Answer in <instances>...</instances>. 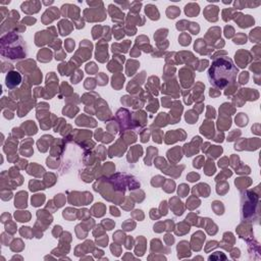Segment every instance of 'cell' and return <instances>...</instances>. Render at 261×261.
I'll use <instances>...</instances> for the list:
<instances>
[{
  "mask_svg": "<svg viewBox=\"0 0 261 261\" xmlns=\"http://www.w3.org/2000/svg\"><path fill=\"white\" fill-rule=\"evenodd\" d=\"M238 73V67L230 57H219L210 65L208 69V80L213 87L224 89L234 84Z\"/></svg>",
  "mask_w": 261,
  "mask_h": 261,
  "instance_id": "cell-1",
  "label": "cell"
},
{
  "mask_svg": "<svg viewBox=\"0 0 261 261\" xmlns=\"http://www.w3.org/2000/svg\"><path fill=\"white\" fill-rule=\"evenodd\" d=\"M1 54L10 59H20L26 57V43L24 39L14 33H8L1 38Z\"/></svg>",
  "mask_w": 261,
  "mask_h": 261,
  "instance_id": "cell-2",
  "label": "cell"
},
{
  "mask_svg": "<svg viewBox=\"0 0 261 261\" xmlns=\"http://www.w3.org/2000/svg\"><path fill=\"white\" fill-rule=\"evenodd\" d=\"M20 83H22V75L18 72L11 71L7 74L6 78H5V84L9 90L16 89L18 86H20Z\"/></svg>",
  "mask_w": 261,
  "mask_h": 261,
  "instance_id": "cell-3",
  "label": "cell"
},
{
  "mask_svg": "<svg viewBox=\"0 0 261 261\" xmlns=\"http://www.w3.org/2000/svg\"><path fill=\"white\" fill-rule=\"evenodd\" d=\"M22 10L28 14H36L40 10L41 8V3L39 1H26V2L22 3L20 5Z\"/></svg>",
  "mask_w": 261,
  "mask_h": 261,
  "instance_id": "cell-4",
  "label": "cell"
},
{
  "mask_svg": "<svg viewBox=\"0 0 261 261\" xmlns=\"http://www.w3.org/2000/svg\"><path fill=\"white\" fill-rule=\"evenodd\" d=\"M61 12L63 16H69L72 18H77L80 16V9L78 6L73 4H64L61 7Z\"/></svg>",
  "mask_w": 261,
  "mask_h": 261,
  "instance_id": "cell-5",
  "label": "cell"
},
{
  "mask_svg": "<svg viewBox=\"0 0 261 261\" xmlns=\"http://www.w3.org/2000/svg\"><path fill=\"white\" fill-rule=\"evenodd\" d=\"M58 18H59V11H58L57 7H49V9H47L45 14H43L42 22L44 24H49Z\"/></svg>",
  "mask_w": 261,
  "mask_h": 261,
  "instance_id": "cell-6",
  "label": "cell"
},
{
  "mask_svg": "<svg viewBox=\"0 0 261 261\" xmlns=\"http://www.w3.org/2000/svg\"><path fill=\"white\" fill-rule=\"evenodd\" d=\"M218 11L219 9L217 6H215V5H208V6L205 7V10H204V16L209 22H216L218 20V18H217Z\"/></svg>",
  "mask_w": 261,
  "mask_h": 261,
  "instance_id": "cell-7",
  "label": "cell"
},
{
  "mask_svg": "<svg viewBox=\"0 0 261 261\" xmlns=\"http://www.w3.org/2000/svg\"><path fill=\"white\" fill-rule=\"evenodd\" d=\"M121 7H117L114 4H109L108 5V12L111 16L112 20L115 22H121V20H123V14L121 12Z\"/></svg>",
  "mask_w": 261,
  "mask_h": 261,
  "instance_id": "cell-8",
  "label": "cell"
},
{
  "mask_svg": "<svg viewBox=\"0 0 261 261\" xmlns=\"http://www.w3.org/2000/svg\"><path fill=\"white\" fill-rule=\"evenodd\" d=\"M145 12L147 14V16L152 20H159V11L157 9V7L153 4H147L145 6Z\"/></svg>",
  "mask_w": 261,
  "mask_h": 261,
  "instance_id": "cell-9",
  "label": "cell"
},
{
  "mask_svg": "<svg viewBox=\"0 0 261 261\" xmlns=\"http://www.w3.org/2000/svg\"><path fill=\"white\" fill-rule=\"evenodd\" d=\"M200 12V7L197 3H189L185 6V14L188 16H197Z\"/></svg>",
  "mask_w": 261,
  "mask_h": 261,
  "instance_id": "cell-10",
  "label": "cell"
},
{
  "mask_svg": "<svg viewBox=\"0 0 261 261\" xmlns=\"http://www.w3.org/2000/svg\"><path fill=\"white\" fill-rule=\"evenodd\" d=\"M27 196L28 194L26 192H20L16 194L14 205L18 208H24L27 206Z\"/></svg>",
  "mask_w": 261,
  "mask_h": 261,
  "instance_id": "cell-11",
  "label": "cell"
},
{
  "mask_svg": "<svg viewBox=\"0 0 261 261\" xmlns=\"http://www.w3.org/2000/svg\"><path fill=\"white\" fill-rule=\"evenodd\" d=\"M58 28L60 30V34L62 36H65V35H68L71 33V31L73 30V26L72 24L66 20H63L61 22H59L58 24Z\"/></svg>",
  "mask_w": 261,
  "mask_h": 261,
  "instance_id": "cell-12",
  "label": "cell"
},
{
  "mask_svg": "<svg viewBox=\"0 0 261 261\" xmlns=\"http://www.w3.org/2000/svg\"><path fill=\"white\" fill-rule=\"evenodd\" d=\"M181 14V10L178 6H168L166 9V16L168 18H176Z\"/></svg>",
  "mask_w": 261,
  "mask_h": 261,
  "instance_id": "cell-13",
  "label": "cell"
},
{
  "mask_svg": "<svg viewBox=\"0 0 261 261\" xmlns=\"http://www.w3.org/2000/svg\"><path fill=\"white\" fill-rule=\"evenodd\" d=\"M16 218L18 221H29L30 219V213H28V211H16L14 214Z\"/></svg>",
  "mask_w": 261,
  "mask_h": 261,
  "instance_id": "cell-14",
  "label": "cell"
},
{
  "mask_svg": "<svg viewBox=\"0 0 261 261\" xmlns=\"http://www.w3.org/2000/svg\"><path fill=\"white\" fill-rule=\"evenodd\" d=\"M44 195H35L32 198V205L34 206H40L44 202Z\"/></svg>",
  "mask_w": 261,
  "mask_h": 261,
  "instance_id": "cell-15",
  "label": "cell"
},
{
  "mask_svg": "<svg viewBox=\"0 0 261 261\" xmlns=\"http://www.w3.org/2000/svg\"><path fill=\"white\" fill-rule=\"evenodd\" d=\"M141 7H142V3L138 2V1H134V2L129 4V8L131 9V14H137V12L140 11Z\"/></svg>",
  "mask_w": 261,
  "mask_h": 261,
  "instance_id": "cell-16",
  "label": "cell"
},
{
  "mask_svg": "<svg viewBox=\"0 0 261 261\" xmlns=\"http://www.w3.org/2000/svg\"><path fill=\"white\" fill-rule=\"evenodd\" d=\"M212 208L213 210L215 211L216 214H222L223 213V206L221 202H218V201H214L213 202V205H212Z\"/></svg>",
  "mask_w": 261,
  "mask_h": 261,
  "instance_id": "cell-17",
  "label": "cell"
},
{
  "mask_svg": "<svg viewBox=\"0 0 261 261\" xmlns=\"http://www.w3.org/2000/svg\"><path fill=\"white\" fill-rule=\"evenodd\" d=\"M234 9L232 8H226L224 9V10H222V18L223 20H225V22H228V20H230V18H232V14L234 12Z\"/></svg>",
  "mask_w": 261,
  "mask_h": 261,
  "instance_id": "cell-18",
  "label": "cell"
},
{
  "mask_svg": "<svg viewBox=\"0 0 261 261\" xmlns=\"http://www.w3.org/2000/svg\"><path fill=\"white\" fill-rule=\"evenodd\" d=\"M188 29L191 31V33L194 34V35L198 34L199 31H200V27H199V25L197 22H189V27H188Z\"/></svg>",
  "mask_w": 261,
  "mask_h": 261,
  "instance_id": "cell-19",
  "label": "cell"
},
{
  "mask_svg": "<svg viewBox=\"0 0 261 261\" xmlns=\"http://www.w3.org/2000/svg\"><path fill=\"white\" fill-rule=\"evenodd\" d=\"M179 42L182 45L186 46V45H189L191 43V38H190V36H188L187 34H182L181 37L179 38Z\"/></svg>",
  "mask_w": 261,
  "mask_h": 261,
  "instance_id": "cell-20",
  "label": "cell"
},
{
  "mask_svg": "<svg viewBox=\"0 0 261 261\" xmlns=\"http://www.w3.org/2000/svg\"><path fill=\"white\" fill-rule=\"evenodd\" d=\"M167 32H168V30H166V29L158 30V31L155 33V35H154V38L156 39V40H159L160 38H163V37L166 36V35H167Z\"/></svg>",
  "mask_w": 261,
  "mask_h": 261,
  "instance_id": "cell-21",
  "label": "cell"
},
{
  "mask_svg": "<svg viewBox=\"0 0 261 261\" xmlns=\"http://www.w3.org/2000/svg\"><path fill=\"white\" fill-rule=\"evenodd\" d=\"M188 27H189V22H187V20H181V22H179L176 24V29L181 30V31H184V30L188 29Z\"/></svg>",
  "mask_w": 261,
  "mask_h": 261,
  "instance_id": "cell-22",
  "label": "cell"
},
{
  "mask_svg": "<svg viewBox=\"0 0 261 261\" xmlns=\"http://www.w3.org/2000/svg\"><path fill=\"white\" fill-rule=\"evenodd\" d=\"M189 193V187L187 185H181L179 188V195L181 197H186V195Z\"/></svg>",
  "mask_w": 261,
  "mask_h": 261,
  "instance_id": "cell-23",
  "label": "cell"
},
{
  "mask_svg": "<svg viewBox=\"0 0 261 261\" xmlns=\"http://www.w3.org/2000/svg\"><path fill=\"white\" fill-rule=\"evenodd\" d=\"M36 18H33V16H26L24 20H22V24H25V25H29V26H32L34 25L35 22H36Z\"/></svg>",
  "mask_w": 261,
  "mask_h": 261,
  "instance_id": "cell-24",
  "label": "cell"
},
{
  "mask_svg": "<svg viewBox=\"0 0 261 261\" xmlns=\"http://www.w3.org/2000/svg\"><path fill=\"white\" fill-rule=\"evenodd\" d=\"M8 18H9V20H16V22H18V20H20V14H18L16 10L9 11Z\"/></svg>",
  "mask_w": 261,
  "mask_h": 261,
  "instance_id": "cell-25",
  "label": "cell"
},
{
  "mask_svg": "<svg viewBox=\"0 0 261 261\" xmlns=\"http://www.w3.org/2000/svg\"><path fill=\"white\" fill-rule=\"evenodd\" d=\"M86 71H87L89 74H95L96 73V71H97V66L95 65V63H93V62H91V63H89V64H87V66H86Z\"/></svg>",
  "mask_w": 261,
  "mask_h": 261,
  "instance_id": "cell-26",
  "label": "cell"
},
{
  "mask_svg": "<svg viewBox=\"0 0 261 261\" xmlns=\"http://www.w3.org/2000/svg\"><path fill=\"white\" fill-rule=\"evenodd\" d=\"M235 31H234V28L230 27V26H226L224 29V35L226 38H230V37L234 35Z\"/></svg>",
  "mask_w": 261,
  "mask_h": 261,
  "instance_id": "cell-27",
  "label": "cell"
},
{
  "mask_svg": "<svg viewBox=\"0 0 261 261\" xmlns=\"http://www.w3.org/2000/svg\"><path fill=\"white\" fill-rule=\"evenodd\" d=\"M0 16H1V22H3V20H4V18H6V16H9V11L8 9L6 8V7H0Z\"/></svg>",
  "mask_w": 261,
  "mask_h": 261,
  "instance_id": "cell-28",
  "label": "cell"
},
{
  "mask_svg": "<svg viewBox=\"0 0 261 261\" xmlns=\"http://www.w3.org/2000/svg\"><path fill=\"white\" fill-rule=\"evenodd\" d=\"M65 46H66V49L67 51H73V49H74L75 47V41L72 40V39H68V40H66V42H65Z\"/></svg>",
  "mask_w": 261,
  "mask_h": 261,
  "instance_id": "cell-29",
  "label": "cell"
},
{
  "mask_svg": "<svg viewBox=\"0 0 261 261\" xmlns=\"http://www.w3.org/2000/svg\"><path fill=\"white\" fill-rule=\"evenodd\" d=\"M234 42L238 43V44H242V43L246 42V36H244L242 34H239L238 37H236V38L234 39Z\"/></svg>",
  "mask_w": 261,
  "mask_h": 261,
  "instance_id": "cell-30",
  "label": "cell"
},
{
  "mask_svg": "<svg viewBox=\"0 0 261 261\" xmlns=\"http://www.w3.org/2000/svg\"><path fill=\"white\" fill-rule=\"evenodd\" d=\"M200 176L198 174H190L189 176H187V179L189 180L190 182H195V181H198Z\"/></svg>",
  "mask_w": 261,
  "mask_h": 261,
  "instance_id": "cell-31",
  "label": "cell"
},
{
  "mask_svg": "<svg viewBox=\"0 0 261 261\" xmlns=\"http://www.w3.org/2000/svg\"><path fill=\"white\" fill-rule=\"evenodd\" d=\"M235 4V7L236 8H238V9H243L244 7L247 5V3L246 2H244V1H236V2L234 3Z\"/></svg>",
  "mask_w": 261,
  "mask_h": 261,
  "instance_id": "cell-32",
  "label": "cell"
},
{
  "mask_svg": "<svg viewBox=\"0 0 261 261\" xmlns=\"http://www.w3.org/2000/svg\"><path fill=\"white\" fill-rule=\"evenodd\" d=\"M10 220V215L8 214V213H3L2 216H1V221H2L3 223H5L6 221H9Z\"/></svg>",
  "mask_w": 261,
  "mask_h": 261,
  "instance_id": "cell-33",
  "label": "cell"
},
{
  "mask_svg": "<svg viewBox=\"0 0 261 261\" xmlns=\"http://www.w3.org/2000/svg\"><path fill=\"white\" fill-rule=\"evenodd\" d=\"M11 196H12V195H11V193L7 191L5 194H4V192H2V196H1V198H2V200L6 201V200H9V199L11 198Z\"/></svg>",
  "mask_w": 261,
  "mask_h": 261,
  "instance_id": "cell-34",
  "label": "cell"
},
{
  "mask_svg": "<svg viewBox=\"0 0 261 261\" xmlns=\"http://www.w3.org/2000/svg\"><path fill=\"white\" fill-rule=\"evenodd\" d=\"M103 223H105V225H107V230H111V228L114 225V223L111 222L110 219H104Z\"/></svg>",
  "mask_w": 261,
  "mask_h": 261,
  "instance_id": "cell-35",
  "label": "cell"
},
{
  "mask_svg": "<svg viewBox=\"0 0 261 261\" xmlns=\"http://www.w3.org/2000/svg\"><path fill=\"white\" fill-rule=\"evenodd\" d=\"M215 116V111H214V109L212 108L211 109V107H208V114H207V117H214Z\"/></svg>",
  "mask_w": 261,
  "mask_h": 261,
  "instance_id": "cell-36",
  "label": "cell"
},
{
  "mask_svg": "<svg viewBox=\"0 0 261 261\" xmlns=\"http://www.w3.org/2000/svg\"><path fill=\"white\" fill-rule=\"evenodd\" d=\"M116 4L121 5V8H123V9H125V8H129V4H131V3H129V2H123H123H116Z\"/></svg>",
  "mask_w": 261,
  "mask_h": 261,
  "instance_id": "cell-37",
  "label": "cell"
},
{
  "mask_svg": "<svg viewBox=\"0 0 261 261\" xmlns=\"http://www.w3.org/2000/svg\"><path fill=\"white\" fill-rule=\"evenodd\" d=\"M3 114H4L5 118H9V119H11V118L14 117V114L11 113L10 111H8V110H5V111L3 112Z\"/></svg>",
  "mask_w": 261,
  "mask_h": 261,
  "instance_id": "cell-38",
  "label": "cell"
},
{
  "mask_svg": "<svg viewBox=\"0 0 261 261\" xmlns=\"http://www.w3.org/2000/svg\"><path fill=\"white\" fill-rule=\"evenodd\" d=\"M219 92H216V89H210V96H212V97H216V96H218L219 95Z\"/></svg>",
  "mask_w": 261,
  "mask_h": 261,
  "instance_id": "cell-39",
  "label": "cell"
},
{
  "mask_svg": "<svg viewBox=\"0 0 261 261\" xmlns=\"http://www.w3.org/2000/svg\"><path fill=\"white\" fill-rule=\"evenodd\" d=\"M110 210H111V214L112 215H116V216H118V215H119V213H118V210L116 209V208L110 207Z\"/></svg>",
  "mask_w": 261,
  "mask_h": 261,
  "instance_id": "cell-40",
  "label": "cell"
},
{
  "mask_svg": "<svg viewBox=\"0 0 261 261\" xmlns=\"http://www.w3.org/2000/svg\"><path fill=\"white\" fill-rule=\"evenodd\" d=\"M97 204H98V205H96L97 208H98V210H97V211H99V207H100V204L101 203H97ZM94 214L96 215V216H101V215H103V213H102V212H99V213H98V212H95Z\"/></svg>",
  "mask_w": 261,
  "mask_h": 261,
  "instance_id": "cell-41",
  "label": "cell"
},
{
  "mask_svg": "<svg viewBox=\"0 0 261 261\" xmlns=\"http://www.w3.org/2000/svg\"><path fill=\"white\" fill-rule=\"evenodd\" d=\"M53 3V1H49V2H43V4H45V5H50V4H52Z\"/></svg>",
  "mask_w": 261,
  "mask_h": 261,
  "instance_id": "cell-42",
  "label": "cell"
},
{
  "mask_svg": "<svg viewBox=\"0 0 261 261\" xmlns=\"http://www.w3.org/2000/svg\"><path fill=\"white\" fill-rule=\"evenodd\" d=\"M10 1H6V2H1V4H9Z\"/></svg>",
  "mask_w": 261,
  "mask_h": 261,
  "instance_id": "cell-43",
  "label": "cell"
}]
</instances>
